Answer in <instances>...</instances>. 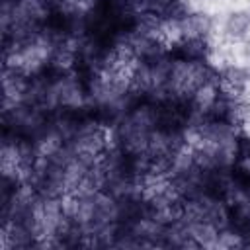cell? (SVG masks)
I'll return each mask as SVG.
<instances>
[{"mask_svg":"<svg viewBox=\"0 0 250 250\" xmlns=\"http://www.w3.org/2000/svg\"><path fill=\"white\" fill-rule=\"evenodd\" d=\"M180 33L182 39H191V37H207V33L213 27V20L203 14V12H193L182 18L180 21Z\"/></svg>","mask_w":250,"mask_h":250,"instance_id":"6da1fadb","label":"cell"},{"mask_svg":"<svg viewBox=\"0 0 250 250\" xmlns=\"http://www.w3.org/2000/svg\"><path fill=\"white\" fill-rule=\"evenodd\" d=\"M250 27V12H232L225 21V33L232 39L244 37Z\"/></svg>","mask_w":250,"mask_h":250,"instance_id":"7a4b0ae2","label":"cell"},{"mask_svg":"<svg viewBox=\"0 0 250 250\" xmlns=\"http://www.w3.org/2000/svg\"><path fill=\"white\" fill-rule=\"evenodd\" d=\"M217 90H219L221 98H225L229 102H238L246 92V84H236V82H230V80H225V78L219 76Z\"/></svg>","mask_w":250,"mask_h":250,"instance_id":"3957f363","label":"cell"},{"mask_svg":"<svg viewBox=\"0 0 250 250\" xmlns=\"http://www.w3.org/2000/svg\"><path fill=\"white\" fill-rule=\"evenodd\" d=\"M219 76L221 78H225V80H230V82H236V84H246V80H248V74H246V70H242L240 66H225L221 72H219Z\"/></svg>","mask_w":250,"mask_h":250,"instance_id":"277c9868","label":"cell"},{"mask_svg":"<svg viewBox=\"0 0 250 250\" xmlns=\"http://www.w3.org/2000/svg\"><path fill=\"white\" fill-rule=\"evenodd\" d=\"M236 158H238V160L250 158V137H246V135H236Z\"/></svg>","mask_w":250,"mask_h":250,"instance_id":"5b68a950","label":"cell"}]
</instances>
